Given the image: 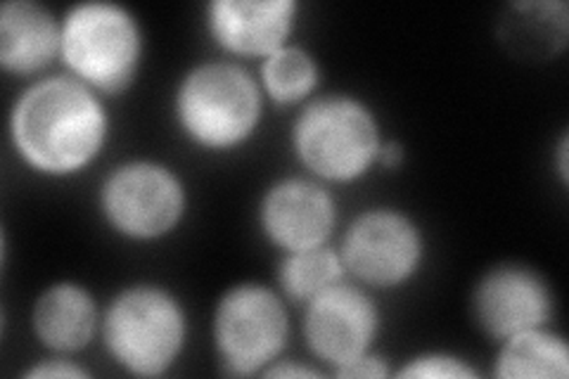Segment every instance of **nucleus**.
Segmentation results:
<instances>
[{
	"label": "nucleus",
	"instance_id": "obj_8",
	"mask_svg": "<svg viewBox=\"0 0 569 379\" xmlns=\"http://www.w3.org/2000/svg\"><path fill=\"white\" fill-rule=\"evenodd\" d=\"M345 263L370 285H399L416 273L422 259L418 226L391 209L361 213L345 235Z\"/></svg>",
	"mask_w": 569,
	"mask_h": 379
},
{
	"label": "nucleus",
	"instance_id": "obj_14",
	"mask_svg": "<svg viewBox=\"0 0 569 379\" xmlns=\"http://www.w3.org/2000/svg\"><path fill=\"white\" fill-rule=\"evenodd\" d=\"M96 303L79 285H52L33 309V330L46 347L79 351L96 332Z\"/></svg>",
	"mask_w": 569,
	"mask_h": 379
},
{
	"label": "nucleus",
	"instance_id": "obj_3",
	"mask_svg": "<svg viewBox=\"0 0 569 379\" xmlns=\"http://www.w3.org/2000/svg\"><path fill=\"white\" fill-rule=\"evenodd\" d=\"M305 167L328 180H353L380 157V131L368 107L347 96L313 100L295 123Z\"/></svg>",
	"mask_w": 569,
	"mask_h": 379
},
{
	"label": "nucleus",
	"instance_id": "obj_17",
	"mask_svg": "<svg viewBox=\"0 0 569 379\" xmlns=\"http://www.w3.org/2000/svg\"><path fill=\"white\" fill-rule=\"evenodd\" d=\"M261 74L266 90L276 102H297L307 98L318 81L313 58L295 46H282L271 52L261 67Z\"/></svg>",
	"mask_w": 569,
	"mask_h": 379
},
{
	"label": "nucleus",
	"instance_id": "obj_21",
	"mask_svg": "<svg viewBox=\"0 0 569 379\" xmlns=\"http://www.w3.org/2000/svg\"><path fill=\"white\" fill-rule=\"evenodd\" d=\"M307 375H316V372L301 366H278V368L266 370V377H307Z\"/></svg>",
	"mask_w": 569,
	"mask_h": 379
},
{
	"label": "nucleus",
	"instance_id": "obj_9",
	"mask_svg": "<svg viewBox=\"0 0 569 379\" xmlns=\"http://www.w3.org/2000/svg\"><path fill=\"white\" fill-rule=\"evenodd\" d=\"M378 309L372 299L353 285L340 280L309 301L305 335L311 351L337 368L368 353L378 335Z\"/></svg>",
	"mask_w": 569,
	"mask_h": 379
},
{
	"label": "nucleus",
	"instance_id": "obj_13",
	"mask_svg": "<svg viewBox=\"0 0 569 379\" xmlns=\"http://www.w3.org/2000/svg\"><path fill=\"white\" fill-rule=\"evenodd\" d=\"M62 27L43 6L31 0L6 3L0 10V62L29 74L46 67L60 50Z\"/></svg>",
	"mask_w": 569,
	"mask_h": 379
},
{
	"label": "nucleus",
	"instance_id": "obj_1",
	"mask_svg": "<svg viewBox=\"0 0 569 379\" xmlns=\"http://www.w3.org/2000/svg\"><path fill=\"white\" fill-rule=\"evenodd\" d=\"M107 117L91 88L74 79L33 83L17 100L12 138L33 169L69 173L83 169L104 142Z\"/></svg>",
	"mask_w": 569,
	"mask_h": 379
},
{
	"label": "nucleus",
	"instance_id": "obj_11",
	"mask_svg": "<svg viewBox=\"0 0 569 379\" xmlns=\"http://www.w3.org/2000/svg\"><path fill=\"white\" fill-rule=\"evenodd\" d=\"M261 226L288 251L320 247L335 226L332 197L311 180H280L263 197Z\"/></svg>",
	"mask_w": 569,
	"mask_h": 379
},
{
	"label": "nucleus",
	"instance_id": "obj_19",
	"mask_svg": "<svg viewBox=\"0 0 569 379\" xmlns=\"http://www.w3.org/2000/svg\"><path fill=\"white\" fill-rule=\"evenodd\" d=\"M337 375L340 377H385L387 368H385V360L378 356H359L349 360L347 366L337 368Z\"/></svg>",
	"mask_w": 569,
	"mask_h": 379
},
{
	"label": "nucleus",
	"instance_id": "obj_12",
	"mask_svg": "<svg viewBox=\"0 0 569 379\" xmlns=\"http://www.w3.org/2000/svg\"><path fill=\"white\" fill-rule=\"evenodd\" d=\"M295 12L292 0H217L207 10L213 39L238 56H271L282 48Z\"/></svg>",
	"mask_w": 569,
	"mask_h": 379
},
{
	"label": "nucleus",
	"instance_id": "obj_16",
	"mask_svg": "<svg viewBox=\"0 0 569 379\" xmlns=\"http://www.w3.org/2000/svg\"><path fill=\"white\" fill-rule=\"evenodd\" d=\"M342 276V261L332 249L309 247L290 251L280 266V285L295 301H311Z\"/></svg>",
	"mask_w": 569,
	"mask_h": 379
},
{
	"label": "nucleus",
	"instance_id": "obj_15",
	"mask_svg": "<svg viewBox=\"0 0 569 379\" xmlns=\"http://www.w3.org/2000/svg\"><path fill=\"white\" fill-rule=\"evenodd\" d=\"M496 377H567V345L541 328L525 330L506 339L496 360Z\"/></svg>",
	"mask_w": 569,
	"mask_h": 379
},
{
	"label": "nucleus",
	"instance_id": "obj_6",
	"mask_svg": "<svg viewBox=\"0 0 569 379\" xmlns=\"http://www.w3.org/2000/svg\"><path fill=\"white\" fill-rule=\"evenodd\" d=\"M213 339L228 372L252 375L282 351L288 339V313L266 287H233L217 309Z\"/></svg>",
	"mask_w": 569,
	"mask_h": 379
},
{
	"label": "nucleus",
	"instance_id": "obj_20",
	"mask_svg": "<svg viewBox=\"0 0 569 379\" xmlns=\"http://www.w3.org/2000/svg\"><path fill=\"white\" fill-rule=\"evenodd\" d=\"M86 372L77 366L67 363V360H46V363L36 366L29 377H83Z\"/></svg>",
	"mask_w": 569,
	"mask_h": 379
},
{
	"label": "nucleus",
	"instance_id": "obj_4",
	"mask_svg": "<svg viewBox=\"0 0 569 379\" xmlns=\"http://www.w3.org/2000/svg\"><path fill=\"white\" fill-rule=\"evenodd\" d=\"M183 339V309L159 287H131L107 309V349L136 375H162L181 351Z\"/></svg>",
	"mask_w": 569,
	"mask_h": 379
},
{
	"label": "nucleus",
	"instance_id": "obj_2",
	"mask_svg": "<svg viewBox=\"0 0 569 379\" xmlns=\"http://www.w3.org/2000/svg\"><path fill=\"white\" fill-rule=\"evenodd\" d=\"M261 96L254 79L238 64L209 62L192 69L176 96L183 131L209 150H228L257 129Z\"/></svg>",
	"mask_w": 569,
	"mask_h": 379
},
{
	"label": "nucleus",
	"instance_id": "obj_7",
	"mask_svg": "<svg viewBox=\"0 0 569 379\" xmlns=\"http://www.w3.org/2000/svg\"><path fill=\"white\" fill-rule=\"evenodd\" d=\"M102 211L119 232L150 240L169 232L186 207L181 180L152 161L119 167L102 186Z\"/></svg>",
	"mask_w": 569,
	"mask_h": 379
},
{
	"label": "nucleus",
	"instance_id": "obj_5",
	"mask_svg": "<svg viewBox=\"0 0 569 379\" xmlns=\"http://www.w3.org/2000/svg\"><path fill=\"white\" fill-rule=\"evenodd\" d=\"M138 24L119 6L81 3L62 22L60 52L69 69L107 93L127 88L140 60Z\"/></svg>",
	"mask_w": 569,
	"mask_h": 379
},
{
	"label": "nucleus",
	"instance_id": "obj_10",
	"mask_svg": "<svg viewBox=\"0 0 569 379\" xmlns=\"http://www.w3.org/2000/svg\"><path fill=\"white\" fill-rule=\"evenodd\" d=\"M475 313L498 339L541 328L550 316L548 285L525 266H498L477 285Z\"/></svg>",
	"mask_w": 569,
	"mask_h": 379
},
{
	"label": "nucleus",
	"instance_id": "obj_18",
	"mask_svg": "<svg viewBox=\"0 0 569 379\" xmlns=\"http://www.w3.org/2000/svg\"><path fill=\"white\" fill-rule=\"evenodd\" d=\"M401 377H475V370L462 360L443 353H430L408 360V366L399 370Z\"/></svg>",
	"mask_w": 569,
	"mask_h": 379
}]
</instances>
